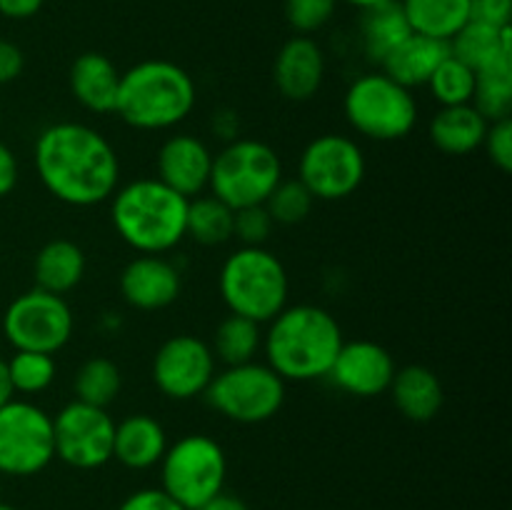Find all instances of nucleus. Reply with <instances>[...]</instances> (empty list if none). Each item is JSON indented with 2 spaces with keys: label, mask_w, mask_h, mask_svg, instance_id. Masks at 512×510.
Listing matches in <instances>:
<instances>
[{
  "label": "nucleus",
  "mask_w": 512,
  "mask_h": 510,
  "mask_svg": "<svg viewBox=\"0 0 512 510\" xmlns=\"http://www.w3.org/2000/svg\"><path fill=\"white\" fill-rule=\"evenodd\" d=\"M488 120L473 105H450L440 108L430 120V140L445 155H470L483 148Z\"/></svg>",
  "instance_id": "23"
},
{
  "label": "nucleus",
  "mask_w": 512,
  "mask_h": 510,
  "mask_svg": "<svg viewBox=\"0 0 512 510\" xmlns=\"http://www.w3.org/2000/svg\"><path fill=\"white\" fill-rule=\"evenodd\" d=\"M410 33L413 30H410L408 18L400 8V0H390V3H380L363 10L360 43H363V53L370 63H383Z\"/></svg>",
  "instance_id": "25"
},
{
  "label": "nucleus",
  "mask_w": 512,
  "mask_h": 510,
  "mask_svg": "<svg viewBox=\"0 0 512 510\" xmlns=\"http://www.w3.org/2000/svg\"><path fill=\"white\" fill-rule=\"evenodd\" d=\"M313 203L315 198L300 180H280L263 205L270 218H273V223L298 225L308 218Z\"/></svg>",
  "instance_id": "34"
},
{
  "label": "nucleus",
  "mask_w": 512,
  "mask_h": 510,
  "mask_svg": "<svg viewBox=\"0 0 512 510\" xmlns=\"http://www.w3.org/2000/svg\"><path fill=\"white\" fill-rule=\"evenodd\" d=\"M113 435L108 410L73 400L53 418L55 458L78 470H95L113 458Z\"/></svg>",
  "instance_id": "13"
},
{
  "label": "nucleus",
  "mask_w": 512,
  "mask_h": 510,
  "mask_svg": "<svg viewBox=\"0 0 512 510\" xmlns=\"http://www.w3.org/2000/svg\"><path fill=\"white\" fill-rule=\"evenodd\" d=\"M235 210L215 195H195L188 200L185 235L200 245H223L233 238Z\"/></svg>",
  "instance_id": "28"
},
{
  "label": "nucleus",
  "mask_w": 512,
  "mask_h": 510,
  "mask_svg": "<svg viewBox=\"0 0 512 510\" xmlns=\"http://www.w3.org/2000/svg\"><path fill=\"white\" fill-rule=\"evenodd\" d=\"M118 510H185L163 488H143L130 493Z\"/></svg>",
  "instance_id": "39"
},
{
  "label": "nucleus",
  "mask_w": 512,
  "mask_h": 510,
  "mask_svg": "<svg viewBox=\"0 0 512 510\" xmlns=\"http://www.w3.org/2000/svg\"><path fill=\"white\" fill-rule=\"evenodd\" d=\"M70 90L75 100L90 113H115L120 73L113 60L103 53H83L70 65Z\"/></svg>",
  "instance_id": "19"
},
{
  "label": "nucleus",
  "mask_w": 512,
  "mask_h": 510,
  "mask_svg": "<svg viewBox=\"0 0 512 510\" xmlns=\"http://www.w3.org/2000/svg\"><path fill=\"white\" fill-rule=\"evenodd\" d=\"M215 375V355L205 340L195 335H173L153 358V380L170 400L198 398Z\"/></svg>",
  "instance_id": "14"
},
{
  "label": "nucleus",
  "mask_w": 512,
  "mask_h": 510,
  "mask_svg": "<svg viewBox=\"0 0 512 510\" xmlns=\"http://www.w3.org/2000/svg\"><path fill=\"white\" fill-rule=\"evenodd\" d=\"M10 400H13V385H10L8 378V365L0 358V408H3L5 403H10Z\"/></svg>",
  "instance_id": "44"
},
{
  "label": "nucleus",
  "mask_w": 512,
  "mask_h": 510,
  "mask_svg": "<svg viewBox=\"0 0 512 510\" xmlns=\"http://www.w3.org/2000/svg\"><path fill=\"white\" fill-rule=\"evenodd\" d=\"M450 55L473 68L475 73L488 68L500 58H512V25L508 28H490V25L468 20L458 33L450 38Z\"/></svg>",
  "instance_id": "26"
},
{
  "label": "nucleus",
  "mask_w": 512,
  "mask_h": 510,
  "mask_svg": "<svg viewBox=\"0 0 512 510\" xmlns=\"http://www.w3.org/2000/svg\"><path fill=\"white\" fill-rule=\"evenodd\" d=\"M228 460L210 435H183L160 460L163 490L185 510H200L225 485Z\"/></svg>",
  "instance_id": "8"
},
{
  "label": "nucleus",
  "mask_w": 512,
  "mask_h": 510,
  "mask_svg": "<svg viewBox=\"0 0 512 510\" xmlns=\"http://www.w3.org/2000/svg\"><path fill=\"white\" fill-rule=\"evenodd\" d=\"M35 170L55 200L93 208L118 190V153L105 135L83 123H55L35 140Z\"/></svg>",
  "instance_id": "1"
},
{
  "label": "nucleus",
  "mask_w": 512,
  "mask_h": 510,
  "mask_svg": "<svg viewBox=\"0 0 512 510\" xmlns=\"http://www.w3.org/2000/svg\"><path fill=\"white\" fill-rule=\"evenodd\" d=\"M120 370L108 358H90L75 373V400L95 405V408H108L120 393Z\"/></svg>",
  "instance_id": "31"
},
{
  "label": "nucleus",
  "mask_w": 512,
  "mask_h": 510,
  "mask_svg": "<svg viewBox=\"0 0 512 510\" xmlns=\"http://www.w3.org/2000/svg\"><path fill=\"white\" fill-rule=\"evenodd\" d=\"M483 145L485 150H488L490 163H493L498 170H503V173H510L512 170V120L503 118L490 123Z\"/></svg>",
  "instance_id": "37"
},
{
  "label": "nucleus",
  "mask_w": 512,
  "mask_h": 510,
  "mask_svg": "<svg viewBox=\"0 0 512 510\" xmlns=\"http://www.w3.org/2000/svg\"><path fill=\"white\" fill-rule=\"evenodd\" d=\"M0 478H3V475H0Z\"/></svg>",
  "instance_id": "47"
},
{
  "label": "nucleus",
  "mask_w": 512,
  "mask_h": 510,
  "mask_svg": "<svg viewBox=\"0 0 512 510\" xmlns=\"http://www.w3.org/2000/svg\"><path fill=\"white\" fill-rule=\"evenodd\" d=\"M363 148L348 135L325 133L305 145L298 180L315 200H345L363 185Z\"/></svg>",
  "instance_id": "12"
},
{
  "label": "nucleus",
  "mask_w": 512,
  "mask_h": 510,
  "mask_svg": "<svg viewBox=\"0 0 512 510\" xmlns=\"http://www.w3.org/2000/svg\"><path fill=\"white\" fill-rule=\"evenodd\" d=\"M340 0H285V20L300 35H310L325 28L335 15Z\"/></svg>",
  "instance_id": "35"
},
{
  "label": "nucleus",
  "mask_w": 512,
  "mask_h": 510,
  "mask_svg": "<svg viewBox=\"0 0 512 510\" xmlns=\"http://www.w3.org/2000/svg\"><path fill=\"white\" fill-rule=\"evenodd\" d=\"M45 0H0V15L10 20H28L40 13Z\"/></svg>",
  "instance_id": "42"
},
{
  "label": "nucleus",
  "mask_w": 512,
  "mask_h": 510,
  "mask_svg": "<svg viewBox=\"0 0 512 510\" xmlns=\"http://www.w3.org/2000/svg\"><path fill=\"white\" fill-rule=\"evenodd\" d=\"M0 510H18V508H13V505H5V503H0Z\"/></svg>",
  "instance_id": "46"
},
{
  "label": "nucleus",
  "mask_w": 512,
  "mask_h": 510,
  "mask_svg": "<svg viewBox=\"0 0 512 510\" xmlns=\"http://www.w3.org/2000/svg\"><path fill=\"white\" fill-rule=\"evenodd\" d=\"M213 153L200 138L188 133L170 135L158 150V180L183 198H195L208 188Z\"/></svg>",
  "instance_id": "17"
},
{
  "label": "nucleus",
  "mask_w": 512,
  "mask_h": 510,
  "mask_svg": "<svg viewBox=\"0 0 512 510\" xmlns=\"http://www.w3.org/2000/svg\"><path fill=\"white\" fill-rule=\"evenodd\" d=\"M33 275L40 290L55 295L70 293L85 275V253L73 240H50L35 255Z\"/></svg>",
  "instance_id": "24"
},
{
  "label": "nucleus",
  "mask_w": 512,
  "mask_h": 510,
  "mask_svg": "<svg viewBox=\"0 0 512 510\" xmlns=\"http://www.w3.org/2000/svg\"><path fill=\"white\" fill-rule=\"evenodd\" d=\"M388 390L395 408L413 423H428L443 408V383L425 365H405L403 370H395Z\"/></svg>",
  "instance_id": "22"
},
{
  "label": "nucleus",
  "mask_w": 512,
  "mask_h": 510,
  "mask_svg": "<svg viewBox=\"0 0 512 510\" xmlns=\"http://www.w3.org/2000/svg\"><path fill=\"white\" fill-rule=\"evenodd\" d=\"M273 218L265 210V205H250V208L235 210L233 220V235L240 238L243 245H263L273 233Z\"/></svg>",
  "instance_id": "36"
},
{
  "label": "nucleus",
  "mask_w": 512,
  "mask_h": 510,
  "mask_svg": "<svg viewBox=\"0 0 512 510\" xmlns=\"http://www.w3.org/2000/svg\"><path fill=\"white\" fill-rule=\"evenodd\" d=\"M345 3L355 5V8H360V10H368V8H373V5H380V3H390V0H345Z\"/></svg>",
  "instance_id": "45"
},
{
  "label": "nucleus",
  "mask_w": 512,
  "mask_h": 510,
  "mask_svg": "<svg viewBox=\"0 0 512 510\" xmlns=\"http://www.w3.org/2000/svg\"><path fill=\"white\" fill-rule=\"evenodd\" d=\"M283 180V163L268 143L238 138L213 155L208 188L228 208L240 210L263 205Z\"/></svg>",
  "instance_id": "6"
},
{
  "label": "nucleus",
  "mask_w": 512,
  "mask_h": 510,
  "mask_svg": "<svg viewBox=\"0 0 512 510\" xmlns=\"http://www.w3.org/2000/svg\"><path fill=\"white\" fill-rule=\"evenodd\" d=\"M3 333L15 350L53 355L65 348L73 335V310L63 295L33 288L8 305Z\"/></svg>",
  "instance_id": "11"
},
{
  "label": "nucleus",
  "mask_w": 512,
  "mask_h": 510,
  "mask_svg": "<svg viewBox=\"0 0 512 510\" xmlns=\"http://www.w3.org/2000/svg\"><path fill=\"white\" fill-rule=\"evenodd\" d=\"M25 68V55L13 40L0 38V85L13 83L15 78H20Z\"/></svg>",
  "instance_id": "40"
},
{
  "label": "nucleus",
  "mask_w": 512,
  "mask_h": 510,
  "mask_svg": "<svg viewBox=\"0 0 512 510\" xmlns=\"http://www.w3.org/2000/svg\"><path fill=\"white\" fill-rule=\"evenodd\" d=\"M428 88L430 93H433V98L438 100L443 108H450V105H468L473 103L475 70L468 68L465 63H460L453 55H448V58L435 68V73L430 75Z\"/></svg>",
  "instance_id": "32"
},
{
  "label": "nucleus",
  "mask_w": 512,
  "mask_h": 510,
  "mask_svg": "<svg viewBox=\"0 0 512 510\" xmlns=\"http://www.w3.org/2000/svg\"><path fill=\"white\" fill-rule=\"evenodd\" d=\"M200 510H248V505H245L238 495L220 490V493L213 495Z\"/></svg>",
  "instance_id": "43"
},
{
  "label": "nucleus",
  "mask_w": 512,
  "mask_h": 510,
  "mask_svg": "<svg viewBox=\"0 0 512 510\" xmlns=\"http://www.w3.org/2000/svg\"><path fill=\"white\" fill-rule=\"evenodd\" d=\"M343 110L355 133L390 143L413 133L418 123V103L405 85L380 73H365L348 88Z\"/></svg>",
  "instance_id": "7"
},
{
  "label": "nucleus",
  "mask_w": 512,
  "mask_h": 510,
  "mask_svg": "<svg viewBox=\"0 0 512 510\" xmlns=\"http://www.w3.org/2000/svg\"><path fill=\"white\" fill-rule=\"evenodd\" d=\"M395 360L388 350L373 340H353L343 343L338 350L328 378L343 393L355 398H375L388 393L395 375Z\"/></svg>",
  "instance_id": "15"
},
{
  "label": "nucleus",
  "mask_w": 512,
  "mask_h": 510,
  "mask_svg": "<svg viewBox=\"0 0 512 510\" xmlns=\"http://www.w3.org/2000/svg\"><path fill=\"white\" fill-rule=\"evenodd\" d=\"M55 458L53 418L28 400L0 408V475H38Z\"/></svg>",
  "instance_id": "10"
},
{
  "label": "nucleus",
  "mask_w": 512,
  "mask_h": 510,
  "mask_svg": "<svg viewBox=\"0 0 512 510\" xmlns=\"http://www.w3.org/2000/svg\"><path fill=\"white\" fill-rule=\"evenodd\" d=\"M338 320L318 305H285L265 333L263 348L268 365L283 380L308 383L328 378L343 345Z\"/></svg>",
  "instance_id": "2"
},
{
  "label": "nucleus",
  "mask_w": 512,
  "mask_h": 510,
  "mask_svg": "<svg viewBox=\"0 0 512 510\" xmlns=\"http://www.w3.org/2000/svg\"><path fill=\"white\" fill-rule=\"evenodd\" d=\"M188 198L158 178H140L110 195L115 233L140 255H163L185 238Z\"/></svg>",
  "instance_id": "3"
},
{
  "label": "nucleus",
  "mask_w": 512,
  "mask_h": 510,
  "mask_svg": "<svg viewBox=\"0 0 512 510\" xmlns=\"http://www.w3.org/2000/svg\"><path fill=\"white\" fill-rule=\"evenodd\" d=\"M470 20L490 25V28H508L512 20V0H470Z\"/></svg>",
  "instance_id": "38"
},
{
  "label": "nucleus",
  "mask_w": 512,
  "mask_h": 510,
  "mask_svg": "<svg viewBox=\"0 0 512 510\" xmlns=\"http://www.w3.org/2000/svg\"><path fill=\"white\" fill-rule=\"evenodd\" d=\"M210 408L233 423L255 425L275 418L285 403V380L268 363L228 365L205 390Z\"/></svg>",
  "instance_id": "9"
},
{
  "label": "nucleus",
  "mask_w": 512,
  "mask_h": 510,
  "mask_svg": "<svg viewBox=\"0 0 512 510\" xmlns=\"http://www.w3.org/2000/svg\"><path fill=\"white\" fill-rule=\"evenodd\" d=\"M190 73L170 60H143L120 73L115 113L135 130H168L195 108Z\"/></svg>",
  "instance_id": "4"
},
{
  "label": "nucleus",
  "mask_w": 512,
  "mask_h": 510,
  "mask_svg": "<svg viewBox=\"0 0 512 510\" xmlns=\"http://www.w3.org/2000/svg\"><path fill=\"white\" fill-rule=\"evenodd\" d=\"M473 105L488 123L512 113V58H500L475 73Z\"/></svg>",
  "instance_id": "29"
},
{
  "label": "nucleus",
  "mask_w": 512,
  "mask_h": 510,
  "mask_svg": "<svg viewBox=\"0 0 512 510\" xmlns=\"http://www.w3.org/2000/svg\"><path fill=\"white\" fill-rule=\"evenodd\" d=\"M218 288L230 313L260 325L270 323L288 305L290 280L278 255L263 245H243L220 268Z\"/></svg>",
  "instance_id": "5"
},
{
  "label": "nucleus",
  "mask_w": 512,
  "mask_h": 510,
  "mask_svg": "<svg viewBox=\"0 0 512 510\" xmlns=\"http://www.w3.org/2000/svg\"><path fill=\"white\" fill-rule=\"evenodd\" d=\"M18 185V158L5 143H0V198L10 195Z\"/></svg>",
  "instance_id": "41"
},
{
  "label": "nucleus",
  "mask_w": 512,
  "mask_h": 510,
  "mask_svg": "<svg viewBox=\"0 0 512 510\" xmlns=\"http://www.w3.org/2000/svg\"><path fill=\"white\" fill-rule=\"evenodd\" d=\"M260 345H263L260 325L243 318V315L230 313L215 330L210 350H213L215 360H223L225 365H240L250 363Z\"/></svg>",
  "instance_id": "30"
},
{
  "label": "nucleus",
  "mask_w": 512,
  "mask_h": 510,
  "mask_svg": "<svg viewBox=\"0 0 512 510\" xmlns=\"http://www.w3.org/2000/svg\"><path fill=\"white\" fill-rule=\"evenodd\" d=\"M410 30L450 43L470 20V0H400Z\"/></svg>",
  "instance_id": "27"
},
{
  "label": "nucleus",
  "mask_w": 512,
  "mask_h": 510,
  "mask_svg": "<svg viewBox=\"0 0 512 510\" xmlns=\"http://www.w3.org/2000/svg\"><path fill=\"white\" fill-rule=\"evenodd\" d=\"M168 450L163 425L145 413L128 415L115 423L113 458L130 470H148L163 460Z\"/></svg>",
  "instance_id": "20"
},
{
  "label": "nucleus",
  "mask_w": 512,
  "mask_h": 510,
  "mask_svg": "<svg viewBox=\"0 0 512 510\" xmlns=\"http://www.w3.org/2000/svg\"><path fill=\"white\" fill-rule=\"evenodd\" d=\"M325 78L323 48L308 35H295L278 50L273 63V83L283 98L303 103L318 95Z\"/></svg>",
  "instance_id": "18"
},
{
  "label": "nucleus",
  "mask_w": 512,
  "mask_h": 510,
  "mask_svg": "<svg viewBox=\"0 0 512 510\" xmlns=\"http://www.w3.org/2000/svg\"><path fill=\"white\" fill-rule=\"evenodd\" d=\"M5 365H8V378L10 385H13V393H43L55 380V360L48 353L15 350L13 358L5 360Z\"/></svg>",
  "instance_id": "33"
},
{
  "label": "nucleus",
  "mask_w": 512,
  "mask_h": 510,
  "mask_svg": "<svg viewBox=\"0 0 512 510\" xmlns=\"http://www.w3.org/2000/svg\"><path fill=\"white\" fill-rule=\"evenodd\" d=\"M183 280L178 268L160 255H138L120 273V293L135 310H163L178 300Z\"/></svg>",
  "instance_id": "16"
},
{
  "label": "nucleus",
  "mask_w": 512,
  "mask_h": 510,
  "mask_svg": "<svg viewBox=\"0 0 512 510\" xmlns=\"http://www.w3.org/2000/svg\"><path fill=\"white\" fill-rule=\"evenodd\" d=\"M450 55V45L445 40L428 38V35L410 33L388 58L380 63L383 73L405 88L428 85L430 75Z\"/></svg>",
  "instance_id": "21"
}]
</instances>
